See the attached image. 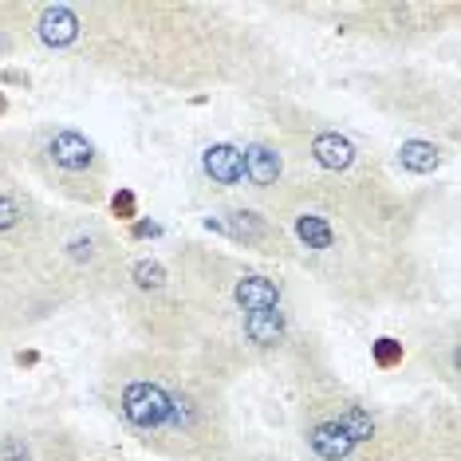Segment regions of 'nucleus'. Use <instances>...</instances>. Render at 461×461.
<instances>
[{
	"label": "nucleus",
	"instance_id": "13",
	"mask_svg": "<svg viewBox=\"0 0 461 461\" xmlns=\"http://www.w3.org/2000/svg\"><path fill=\"white\" fill-rule=\"evenodd\" d=\"M229 233L237 240H260L268 229L257 221V213H245V209H240V213H233V221H229Z\"/></svg>",
	"mask_w": 461,
	"mask_h": 461
},
{
	"label": "nucleus",
	"instance_id": "2",
	"mask_svg": "<svg viewBox=\"0 0 461 461\" xmlns=\"http://www.w3.org/2000/svg\"><path fill=\"white\" fill-rule=\"evenodd\" d=\"M48 154H51V162L64 166V170H87L91 158H95V146L76 131H59L56 139L48 142Z\"/></svg>",
	"mask_w": 461,
	"mask_h": 461
},
{
	"label": "nucleus",
	"instance_id": "15",
	"mask_svg": "<svg viewBox=\"0 0 461 461\" xmlns=\"http://www.w3.org/2000/svg\"><path fill=\"white\" fill-rule=\"evenodd\" d=\"M375 363H379V366H394V363H402V343H394V339H379V343H375Z\"/></svg>",
	"mask_w": 461,
	"mask_h": 461
},
{
	"label": "nucleus",
	"instance_id": "7",
	"mask_svg": "<svg viewBox=\"0 0 461 461\" xmlns=\"http://www.w3.org/2000/svg\"><path fill=\"white\" fill-rule=\"evenodd\" d=\"M312 154H316V162L323 166V170H348V166L355 162V146L335 131L320 134V139L312 142Z\"/></svg>",
	"mask_w": 461,
	"mask_h": 461
},
{
	"label": "nucleus",
	"instance_id": "18",
	"mask_svg": "<svg viewBox=\"0 0 461 461\" xmlns=\"http://www.w3.org/2000/svg\"><path fill=\"white\" fill-rule=\"evenodd\" d=\"M134 237H158V225H150V221H139V225H134Z\"/></svg>",
	"mask_w": 461,
	"mask_h": 461
},
{
	"label": "nucleus",
	"instance_id": "5",
	"mask_svg": "<svg viewBox=\"0 0 461 461\" xmlns=\"http://www.w3.org/2000/svg\"><path fill=\"white\" fill-rule=\"evenodd\" d=\"M205 174L213 177L217 185H237L245 177V162H240L237 146H209L205 150Z\"/></svg>",
	"mask_w": 461,
	"mask_h": 461
},
{
	"label": "nucleus",
	"instance_id": "1",
	"mask_svg": "<svg viewBox=\"0 0 461 461\" xmlns=\"http://www.w3.org/2000/svg\"><path fill=\"white\" fill-rule=\"evenodd\" d=\"M122 414H127V422L142 426V429L166 426L170 422V394L154 383H134V386H127V394H122Z\"/></svg>",
	"mask_w": 461,
	"mask_h": 461
},
{
	"label": "nucleus",
	"instance_id": "3",
	"mask_svg": "<svg viewBox=\"0 0 461 461\" xmlns=\"http://www.w3.org/2000/svg\"><path fill=\"white\" fill-rule=\"evenodd\" d=\"M76 36H79V20L68 5H48L40 13V40L48 48H68Z\"/></svg>",
	"mask_w": 461,
	"mask_h": 461
},
{
	"label": "nucleus",
	"instance_id": "14",
	"mask_svg": "<svg viewBox=\"0 0 461 461\" xmlns=\"http://www.w3.org/2000/svg\"><path fill=\"white\" fill-rule=\"evenodd\" d=\"M134 280H139V288H162L166 268L158 260H142V265H134Z\"/></svg>",
	"mask_w": 461,
	"mask_h": 461
},
{
	"label": "nucleus",
	"instance_id": "11",
	"mask_svg": "<svg viewBox=\"0 0 461 461\" xmlns=\"http://www.w3.org/2000/svg\"><path fill=\"white\" fill-rule=\"evenodd\" d=\"M296 233L308 249H331V229L320 221V217H300L296 221Z\"/></svg>",
	"mask_w": 461,
	"mask_h": 461
},
{
	"label": "nucleus",
	"instance_id": "16",
	"mask_svg": "<svg viewBox=\"0 0 461 461\" xmlns=\"http://www.w3.org/2000/svg\"><path fill=\"white\" fill-rule=\"evenodd\" d=\"M16 221H20V205L13 202V197L0 194V233H8V229H13Z\"/></svg>",
	"mask_w": 461,
	"mask_h": 461
},
{
	"label": "nucleus",
	"instance_id": "17",
	"mask_svg": "<svg viewBox=\"0 0 461 461\" xmlns=\"http://www.w3.org/2000/svg\"><path fill=\"white\" fill-rule=\"evenodd\" d=\"M111 209L131 221V217H134V194L131 190H119V194H114V202H111Z\"/></svg>",
	"mask_w": 461,
	"mask_h": 461
},
{
	"label": "nucleus",
	"instance_id": "20",
	"mask_svg": "<svg viewBox=\"0 0 461 461\" xmlns=\"http://www.w3.org/2000/svg\"><path fill=\"white\" fill-rule=\"evenodd\" d=\"M36 359H40V355H36V351H24V355H16V363H20V366H32Z\"/></svg>",
	"mask_w": 461,
	"mask_h": 461
},
{
	"label": "nucleus",
	"instance_id": "10",
	"mask_svg": "<svg viewBox=\"0 0 461 461\" xmlns=\"http://www.w3.org/2000/svg\"><path fill=\"white\" fill-rule=\"evenodd\" d=\"M398 158L411 174H434L438 170V150L429 142H402V150H398Z\"/></svg>",
	"mask_w": 461,
	"mask_h": 461
},
{
	"label": "nucleus",
	"instance_id": "12",
	"mask_svg": "<svg viewBox=\"0 0 461 461\" xmlns=\"http://www.w3.org/2000/svg\"><path fill=\"white\" fill-rule=\"evenodd\" d=\"M335 422H339L343 429H348V438H351V442H366V438H371V434H375L371 418H366V414L359 411V406H351V411H348V414H343V418H335Z\"/></svg>",
	"mask_w": 461,
	"mask_h": 461
},
{
	"label": "nucleus",
	"instance_id": "21",
	"mask_svg": "<svg viewBox=\"0 0 461 461\" xmlns=\"http://www.w3.org/2000/svg\"><path fill=\"white\" fill-rule=\"evenodd\" d=\"M5 111H8V99H5V95H0V114H5Z\"/></svg>",
	"mask_w": 461,
	"mask_h": 461
},
{
	"label": "nucleus",
	"instance_id": "4",
	"mask_svg": "<svg viewBox=\"0 0 461 461\" xmlns=\"http://www.w3.org/2000/svg\"><path fill=\"white\" fill-rule=\"evenodd\" d=\"M308 446L316 449L323 461H348L351 449H355V442L348 438V429H343L339 422H320V426H312V429H308Z\"/></svg>",
	"mask_w": 461,
	"mask_h": 461
},
{
	"label": "nucleus",
	"instance_id": "19",
	"mask_svg": "<svg viewBox=\"0 0 461 461\" xmlns=\"http://www.w3.org/2000/svg\"><path fill=\"white\" fill-rule=\"evenodd\" d=\"M5 83H16V87H28V76H24V71H5Z\"/></svg>",
	"mask_w": 461,
	"mask_h": 461
},
{
	"label": "nucleus",
	"instance_id": "8",
	"mask_svg": "<svg viewBox=\"0 0 461 461\" xmlns=\"http://www.w3.org/2000/svg\"><path fill=\"white\" fill-rule=\"evenodd\" d=\"M233 296H237V303L245 312H260V308H276V303H280V288L272 285L268 276H245L237 285Z\"/></svg>",
	"mask_w": 461,
	"mask_h": 461
},
{
	"label": "nucleus",
	"instance_id": "6",
	"mask_svg": "<svg viewBox=\"0 0 461 461\" xmlns=\"http://www.w3.org/2000/svg\"><path fill=\"white\" fill-rule=\"evenodd\" d=\"M240 162H245V177L253 185H276L280 177V158L276 150H268V146H249V150H240Z\"/></svg>",
	"mask_w": 461,
	"mask_h": 461
},
{
	"label": "nucleus",
	"instance_id": "9",
	"mask_svg": "<svg viewBox=\"0 0 461 461\" xmlns=\"http://www.w3.org/2000/svg\"><path fill=\"white\" fill-rule=\"evenodd\" d=\"M245 335L260 348H272V343L285 335V316L276 308H260V312H249L245 316Z\"/></svg>",
	"mask_w": 461,
	"mask_h": 461
}]
</instances>
